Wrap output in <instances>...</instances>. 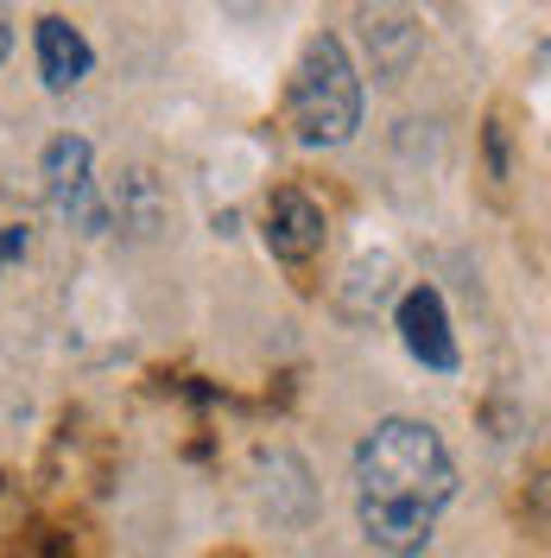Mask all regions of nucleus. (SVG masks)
<instances>
[{
	"label": "nucleus",
	"instance_id": "nucleus-1",
	"mask_svg": "<svg viewBox=\"0 0 551 558\" xmlns=\"http://www.w3.org/2000/svg\"><path fill=\"white\" fill-rule=\"evenodd\" d=\"M456 495V463L425 418H380L355 451V514L380 553L413 558L431 546Z\"/></svg>",
	"mask_w": 551,
	"mask_h": 558
},
{
	"label": "nucleus",
	"instance_id": "nucleus-2",
	"mask_svg": "<svg viewBox=\"0 0 551 558\" xmlns=\"http://www.w3.org/2000/svg\"><path fill=\"white\" fill-rule=\"evenodd\" d=\"M285 121H292L298 146H343L362 128V76L336 33H317L305 45L292 89H285Z\"/></svg>",
	"mask_w": 551,
	"mask_h": 558
},
{
	"label": "nucleus",
	"instance_id": "nucleus-3",
	"mask_svg": "<svg viewBox=\"0 0 551 558\" xmlns=\"http://www.w3.org/2000/svg\"><path fill=\"white\" fill-rule=\"evenodd\" d=\"M45 191H51V209L58 216H70L76 229H108V209L96 204V184H89V140H51L45 146Z\"/></svg>",
	"mask_w": 551,
	"mask_h": 558
},
{
	"label": "nucleus",
	"instance_id": "nucleus-4",
	"mask_svg": "<svg viewBox=\"0 0 551 558\" xmlns=\"http://www.w3.org/2000/svg\"><path fill=\"white\" fill-rule=\"evenodd\" d=\"M400 343L413 349L425 368H456V337H450V312L444 299L431 292V286H413L406 299H400Z\"/></svg>",
	"mask_w": 551,
	"mask_h": 558
},
{
	"label": "nucleus",
	"instance_id": "nucleus-5",
	"mask_svg": "<svg viewBox=\"0 0 551 558\" xmlns=\"http://www.w3.org/2000/svg\"><path fill=\"white\" fill-rule=\"evenodd\" d=\"M267 247H273L279 260H310L317 247H323V209L310 204L305 191H279L273 204H267Z\"/></svg>",
	"mask_w": 551,
	"mask_h": 558
},
{
	"label": "nucleus",
	"instance_id": "nucleus-6",
	"mask_svg": "<svg viewBox=\"0 0 551 558\" xmlns=\"http://www.w3.org/2000/svg\"><path fill=\"white\" fill-rule=\"evenodd\" d=\"M89 64H96V51H89V38L70 26L64 13H45L38 20V76H45V89H76L83 76H89Z\"/></svg>",
	"mask_w": 551,
	"mask_h": 558
},
{
	"label": "nucleus",
	"instance_id": "nucleus-7",
	"mask_svg": "<svg viewBox=\"0 0 551 558\" xmlns=\"http://www.w3.org/2000/svg\"><path fill=\"white\" fill-rule=\"evenodd\" d=\"M20 254H26V229H0V267L20 260Z\"/></svg>",
	"mask_w": 551,
	"mask_h": 558
},
{
	"label": "nucleus",
	"instance_id": "nucleus-8",
	"mask_svg": "<svg viewBox=\"0 0 551 558\" xmlns=\"http://www.w3.org/2000/svg\"><path fill=\"white\" fill-rule=\"evenodd\" d=\"M13 51V26H7V13H0V58Z\"/></svg>",
	"mask_w": 551,
	"mask_h": 558
}]
</instances>
